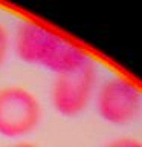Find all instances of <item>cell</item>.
I'll use <instances>...</instances> for the list:
<instances>
[{"mask_svg": "<svg viewBox=\"0 0 142 147\" xmlns=\"http://www.w3.org/2000/svg\"><path fill=\"white\" fill-rule=\"evenodd\" d=\"M6 147H38L35 142H31V141H17V142H12Z\"/></svg>", "mask_w": 142, "mask_h": 147, "instance_id": "cell-7", "label": "cell"}, {"mask_svg": "<svg viewBox=\"0 0 142 147\" xmlns=\"http://www.w3.org/2000/svg\"><path fill=\"white\" fill-rule=\"evenodd\" d=\"M12 46V37L9 35L8 29L5 28V25L0 23V69L5 66Z\"/></svg>", "mask_w": 142, "mask_h": 147, "instance_id": "cell-5", "label": "cell"}, {"mask_svg": "<svg viewBox=\"0 0 142 147\" xmlns=\"http://www.w3.org/2000/svg\"><path fill=\"white\" fill-rule=\"evenodd\" d=\"M102 147H142V140L136 136L124 135V136H118V138L110 140Z\"/></svg>", "mask_w": 142, "mask_h": 147, "instance_id": "cell-6", "label": "cell"}, {"mask_svg": "<svg viewBox=\"0 0 142 147\" xmlns=\"http://www.w3.org/2000/svg\"><path fill=\"white\" fill-rule=\"evenodd\" d=\"M12 48L23 63L44 67L55 77L93 61L84 46L35 20L18 23L12 37Z\"/></svg>", "mask_w": 142, "mask_h": 147, "instance_id": "cell-1", "label": "cell"}, {"mask_svg": "<svg viewBox=\"0 0 142 147\" xmlns=\"http://www.w3.org/2000/svg\"><path fill=\"white\" fill-rule=\"evenodd\" d=\"M92 106L109 126H130L142 115V87L133 78L115 74L99 80Z\"/></svg>", "mask_w": 142, "mask_h": 147, "instance_id": "cell-2", "label": "cell"}, {"mask_svg": "<svg viewBox=\"0 0 142 147\" xmlns=\"http://www.w3.org/2000/svg\"><path fill=\"white\" fill-rule=\"evenodd\" d=\"M99 83L95 61L76 71L57 75L50 86V104L61 117L75 118L93 104Z\"/></svg>", "mask_w": 142, "mask_h": 147, "instance_id": "cell-4", "label": "cell"}, {"mask_svg": "<svg viewBox=\"0 0 142 147\" xmlns=\"http://www.w3.org/2000/svg\"><path fill=\"white\" fill-rule=\"evenodd\" d=\"M43 119V107L34 92L20 84L0 87V136L21 140Z\"/></svg>", "mask_w": 142, "mask_h": 147, "instance_id": "cell-3", "label": "cell"}]
</instances>
